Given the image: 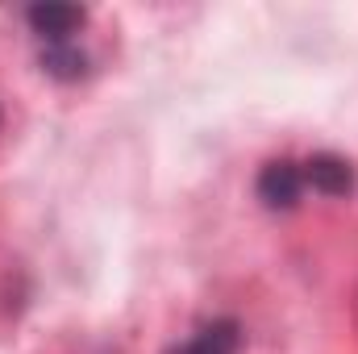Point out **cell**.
Here are the masks:
<instances>
[{"label":"cell","instance_id":"cell-4","mask_svg":"<svg viewBox=\"0 0 358 354\" xmlns=\"http://www.w3.org/2000/svg\"><path fill=\"white\" fill-rule=\"evenodd\" d=\"M167 354H242V325L234 317H217L200 325L187 342L171 346Z\"/></svg>","mask_w":358,"mask_h":354},{"label":"cell","instance_id":"cell-3","mask_svg":"<svg viewBox=\"0 0 358 354\" xmlns=\"http://www.w3.org/2000/svg\"><path fill=\"white\" fill-rule=\"evenodd\" d=\"M300 171H304V187H313L317 196H329V200H338V196H350L355 192V163L350 159H342V155H313V159H304L300 163Z\"/></svg>","mask_w":358,"mask_h":354},{"label":"cell","instance_id":"cell-6","mask_svg":"<svg viewBox=\"0 0 358 354\" xmlns=\"http://www.w3.org/2000/svg\"><path fill=\"white\" fill-rule=\"evenodd\" d=\"M0 125H4V113H0Z\"/></svg>","mask_w":358,"mask_h":354},{"label":"cell","instance_id":"cell-5","mask_svg":"<svg viewBox=\"0 0 358 354\" xmlns=\"http://www.w3.org/2000/svg\"><path fill=\"white\" fill-rule=\"evenodd\" d=\"M38 63H42V71H46L50 80H59V84H80L92 71V59L80 42H42Z\"/></svg>","mask_w":358,"mask_h":354},{"label":"cell","instance_id":"cell-2","mask_svg":"<svg viewBox=\"0 0 358 354\" xmlns=\"http://www.w3.org/2000/svg\"><path fill=\"white\" fill-rule=\"evenodd\" d=\"M25 21L38 34V42H76V34L88 21V8H80V4H55L50 0V4H29Z\"/></svg>","mask_w":358,"mask_h":354},{"label":"cell","instance_id":"cell-1","mask_svg":"<svg viewBox=\"0 0 358 354\" xmlns=\"http://www.w3.org/2000/svg\"><path fill=\"white\" fill-rule=\"evenodd\" d=\"M255 196L271 213H292L300 204V196H304V171H300V163H292V159L267 163L259 171V179H255Z\"/></svg>","mask_w":358,"mask_h":354}]
</instances>
